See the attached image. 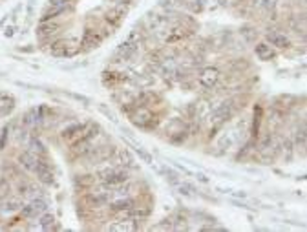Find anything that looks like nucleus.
<instances>
[{"label": "nucleus", "instance_id": "f257e3e1", "mask_svg": "<svg viewBox=\"0 0 307 232\" xmlns=\"http://www.w3.org/2000/svg\"><path fill=\"white\" fill-rule=\"evenodd\" d=\"M101 181L104 183L106 186H119L122 183H126L128 181V174L124 170L121 168H108V170H102L101 174H99Z\"/></svg>", "mask_w": 307, "mask_h": 232}, {"label": "nucleus", "instance_id": "f03ea898", "mask_svg": "<svg viewBox=\"0 0 307 232\" xmlns=\"http://www.w3.org/2000/svg\"><path fill=\"white\" fill-rule=\"evenodd\" d=\"M200 84L203 88H214L218 84V80H220V70L218 68H212V66H206L200 72Z\"/></svg>", "mask_w": 307, "mask_h": 232}, {"label": "nucleus", "instance_id": "7ed1b4c3", "mask_svg": "<svg viewBox=\"0 0 307 232\" xmlns=\"http://www.w3.org/2000/svg\"><path fill=\"white\" fill-rule=\"evenodd\" d=\"M48 210V203L44 200H33L32 203H28V205L22 206V216L24 218H35V216H40L44 212Z\"/></svg>", "mask_w": 307, "mask_h": 232}, {"label": "nucleus", "instance_id": "20e7f679", "mask_svg": "<svg viewBox=\"0 0 307 232\" xmlns=\"http://www.w3.org/2000/svg\"><path fill=\"white\" fill-rule=\"evenodd\" d=\"M154 116L152 112L146 110L144 106H136V112L132 114V121L138 124V126H150Z\"/></svg>", "mask_w": 307, "mask_h": 232}, {"label": "nucleus", "instance_id": "39448f33", "mask_svg": "<svg viewBox=\"0 0 307 232\" xmlns=\"http://www.w3.org/2000/svg\"><path fill=\"white\" fill-rule=\"evenodd\" d=\"M35 174H37V178L42 183H46V185H52L53 183V172L52 168L48 166V163H44L42 159H38L37 164H35V170H33Z\"/></svg>", "mask_w": 307, "mask_h": 232}, {"label": "nucleus", "instance_id": "423d86ee", "mask_svg": "<svg viewBox=\"0 0 307 232\" xmlns=\"http://www.w3.org/2000/svg\"><path fill=\"white\" fill-rule=\"evenodd\" d=\"M230 116H232V104H230V102H223L222 106H218L216 110H214L212 121H214V124H222V122L227 121Z\"/></svg>", "mask_w": 307, "mask_h": 232}, {"label": "nucleus", "instance_id": "0eeeda50", "mask_svg": "<svg viewBox=\"0 0 307 232\" xmlns=\"http://www.w3.org/2000/svg\"><path fill=\"white\" fill-rule=\"evenodd\" d=\"M126 15V8L124 6H116V8H112V10L106 11V22H110L112 26H119L122 20V16Z\"/></svg>", "mask_w": 307, "mask_h": 232}, {"label": "nucleus", "instance_id": "6e6552de", "mask_svg": "<svg viewBox=\"0 0 307 232\" xmlns=\"http://www.w3.org/2000/svg\"><path fill=\"white\" fill-rule=\"evenodd\" d=\"M267 40H269L272 46L280 48V50H287V48L291 46V40H289L284 33L272 32V30H269V33H267Z\"/></svg>", "mask_w": 307, "mask_h": 232}, {"label": "nucleus", "instance_id": "1a4fd4ad", "mask_svg": "<svg viewBox=\"0 0 307 232\" xmlns=\"http://www.w3.org/2000/svg\"><path fill=\"white\" fill-rule=\"evenodd\" d=\"M190 35V32L186 30V28H183V26H178V28H174V30H170L168 32V35L164 37V42L166 44H176V42H181L183 38H186Z\"/></svg>", "mask_w": 307, "mask_h": 232}, {"label": "nucleus", "instance_id": "9d476101", "mask_svg": "<svg viewBox=\"0 0 307 232\" xmlns=\"http://www.w3.org/2000/svg\"><path fill=\"white\" fill-rule=\"evenodd\" d=\"M101 42H102V37L99 35V33L94 32V30H86L84 37H82V42L80 44H82L86 50H94V48H97Z\"/></svg>", "mask_w": 307, "mask_h": 232}, {"label": "nucleus", "instance_id": "9b49d317", "mask_svg": "<svg viewBox=\"0 0 307 232\" xmlns=\"http://www.w3.org/2000/svg\"><path fill=\"white\" fill-rule=\"evenodd\" d=\"M254 53H256V57H258L260 60H270V58H274V50H272V48H270L267 42L256 44Z\"/></svg>", "mask_w": 307, "mask_h": 232}, {"label": "nucleus", "instance_id": "f8f14e48", "mask_svg": "<svg viewBox=\"0 0 307 232\" xmlns=\"http://www.w3.org/2000/svg\"><path fill=\"white\" fill-rule=\"evenodd\" d=\"M136 206V201L130 200V198H122V200H117L114 203H110V210L112 212H126L132 210Z\"/></svg>", "mask_w": 307, "mask_h": 232}, {"label": "nucleus", "instance_id": "ddd939ff", "mask_svg": "<svg viewBox=\"0 0 307 232\" xmlns=\"http://www.w3.org/2000/svg\"><path fill=\"white\" fill-rule=\"evenodd\" d=\"M37 161H38V156L32 154L30 150H28V152H22L20 156H18V163H20L26 170H35Z\"/></svg>", "mask_w": 307, "mask_h": 232}, {"label": "nucleus", "instance_id": "4468645a", "mask_svg": "<svg viewBox=\"0 0 307 232\" xmlns=\"http://www.w3.org/2000/svg\"><path fill=\"white\" fill-rule=\"evenodd\" d=\"M84 130H86V124H72V126H68L62 132V138L66 139V141H72V139H75V138L79 139Z\"/></svg>", "mask_w": 307, "mask_h": 232}, {"label": "nucleus", "instance_id": "2eb2a0df", "mask_svg": "<svg viewBox=\"0 0 307 232\" xmlns=\"http://www.w3.org/2000/svg\"><path fill=\"white\" fill-rule=\"evenodd\" d=\"M108 201V196L101 194V192H92V194L86 196V203L90 206H102Z\"/></svg>", "mask_w": 307, "mask_h": 232}, {"label": "nucleus", "instance_id": "dca6fc26", "mask_svg": "<svg viewBox=\"0 0 307 232\" xmlns=\"http://www.w3.org/2000/svg\"><path fill=\"white\" fill-rule=\"evenodd\" d=\"M57 32H58L57 24H52V22H48V20H44L37 30V33L40 37H52L53 33H57Z\"/></svg>", "mask_w": 307, "mask_h": 232}, {"label": "nucleus", "instance_id": "f3484780", "mask_svg": "<svg viewBox=\"0 0 307 232\" xmlns=\"http://www.w3.org/2000/svg\"><path fill=\"white\" fill-rule=\"evenodd\" d=\"M62 11H64V8H58V6H48V8L44 10V13H42V22L50 20V18H53V16L60 15Z\"/></svg>", "mask_w": 307, "mask_h": 232}, {"label": "nucleus", "instance_id": "a211bd4d", "mask_svg": "<svg viewBox=\"0 0 307 232\" xmlns=\"http://www.w3.org/2000/svg\"><path fill=\"white\" fill-rule=\"evenodd\" d=\"M40 227H42L44 230H53V228H57L55 227V218H53L52 214H46V212H44V216L40 218Z\"/></svg>", "mask_w": 307, "mask_h": 232}, {"label": "nucleus", "instance_id": "6ab92c4d", "mask_svg": "<svg viewBox=\"0 0 307 232\" xmlns=\"http://www.w3.org/2000/svg\"><path fill=\"white\" fill-rule=\"evenodd\" d=\"M30 148H32L30 152L35 154V156H44V154H46V148H44V144L38 141V139H32V141H30Z\"/></svg>", "mask_w": 307, "mask_h": 232}, {"label": "nucleus", "instance_id": "aec40b11", "mask_svg": "<svg viewBox=\"0 0 307 232\" xmlns=\"http://www.w3.org/2000/svg\"><path fill=\"white\" fill-rule=\"evenodd\" d=\"M52 53H53V55H66V53H68V44H66V42H55L52 46Z\"/></svg>", "mask_w": 307, "mask_h": 232}, {"label": "nucleus", "instance_id": "412c9836", "mask_svg": "<svg viewBox=\"0 0 307 232\" xmlns=\"http://www.w3.org/2000/svg\"><path fill=\"white\" fill-rule=\"evenodd\" d=\"M20 206L22 205L18 203V201L11 200V201H8V203H4V205H2V210H4V212H15V210H18Z\"/></svg>", "mask_w": 307, "mask_h": 232}, {"label": "nucleus", "instance_id": "4be33fe9", "mask_svg": "<svg viewBox=\"0 0 307 232\" xmlns=\"http://www.w3.org/2000/svg\"><path fill=\"white\" fill-rule=\"evenodd\" d=\"M10 190H11L10 183L6 180H0V200H6L10 196Z\"/></svg>", "mask_w": 307, "mask_h": 232}, {"label": "nucleus", "instance_id": "5701e85b", "mask_svg": "<svg viewBox=\"0 0 307 232\" xmlns=\"http://www.w3.org/2000/svg\"><path fill=\"white\" fill-rule=\"evenodd\" d=\"M242 35H244L247 40H252V38L258 35V32H256L254 28H250V26H245V28H242Z\"/></svg>", "mask_w": 307, "mask_h": 232}, {"label": "nucleus", "instance_id": "b1692460", "mask_svg": "<svg viewBox=\"0 0 307 232\" xmlns=\"http://www.w3.org/2000/svg\"><path fill=\"white\" fill-rule=\"evenodd\" d=\"M180 192L183 196H186V198H192L194 192H196V188H194L192 185H188V183H183V185H180Z\"/></svg>", "mask_w": 307, "mask_h": 232}, {"label": "nucleus", "instance_id": "393cba45", "mask_svg": "<svg viewBox=\"0 0 307 232\" xmlns=\"http://www.w3.org/2000/svg\"><path fill=\"white\" fill-rule=\"evenodd\" d=\"M35 119H37V110H32V112H28L26 116H24V124H26V126H30V124H33V122H35Z\"/></svg>", "mask_w": 307, "mask_h": 232}, {"label": "nucleus", "instance_id": "a878e982", "mask_svg": "<svg viewBox=\"0 0 307 232\" xmlns=\"http://www.w3.org/2000/svg\"><path fill=\"white\" fill-rule=\"evenodd\" d=\"M134 148H136V152L139 154V158L143 159L144 163H152V156H150V154L144 152V150H143V148H141V146H134Z\"/></svg>", "mask_w": 307, "mask_h": 232}, {"label": "nucleus", "instance_id": "bb28decb", "mask_svg": "<svg viewBox=\"0 0 307 232\" xmlns=\"http://www.w3.org/2000/svg\"><path fill=\"white\" fill-rule=\"evenodd\" d=\"M119 159H121V164H126V166H130V164H132V158L128 156V152H121Z\"/></svg>", "mask_w": 307, "mask_h": 232}, {"label": "nucleus", "instance_id": "cd10ccee", "mask_svg": "<svg viewBox=\"0 0 307 232\" xmlns=\"http://www.w3.org/2000/svg\"><path fill=\"white\" fill-rule=\"evenodd\" d=\"M166 180H168L170 183H174V185H180V180H178V176L172 174V172H166Z\"/></svg>", "mask_w": 307, "mask_h": 232}, {"label": "nucleus", "instance_id": "c85d7f7f", "mask_svg": "<svg viewBox=\"0 0 307 232\" xmlns=\"http://www.w3.org/2000/svg\"><path fill=\"white\" fill-rule=\"evenodd\" d=\"M276 2H278V0H265V2H264V8H265V10H274V8H276Z\"/></svg>", "mask_w": 307, "mask_h": 232}, {"label": "nucleus", "instance_id": "c756f323", "mask_svg": "<svg viewBox=\"0 0 307 232\" xmlns=\"http://www.w3.org/2000/svg\"><path fill=\"white\" fill-rule=\"evenodd\" d=\"M216 2H220L222 6H234L238 4V2H242V0H216Z\"/></svg>", "mask_w": 307, "mask_h": 232}, {"label": "nucleus", "instance_id": "7c9ffc66", "mask_svg": "<svg viewBox=\"0 0 307 232\" xmlns=\"http://www.w3.org/2000/svg\"><path fill=\"white\" fill-rule=\"evenodd\" d=\"M265 0H252V6H256V8H260V6H264Z\"/></svg>", "mask_w": 307, "mask_h": 232}, {"label": "nucleus", "instance_id": "2f4dec72", "mask_svg": "<svg viewBox=\"0 0 307 232\" xmlns=\"http://www.w3.org/2000/svg\"><path fill=\"white\" fill-rule=\"evenodd\" d=\"M13 35V30H6V37H11Z\"/></svg>", "mask_w": 307, "mask_h": 232}]
</instances>
